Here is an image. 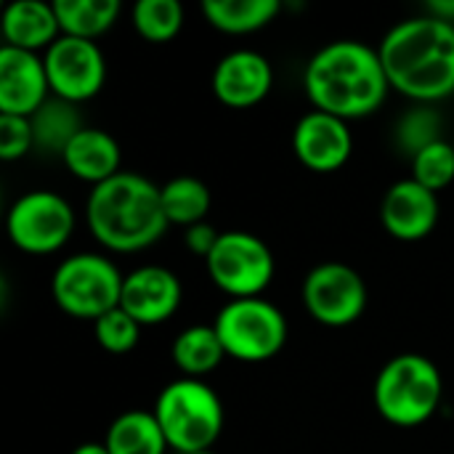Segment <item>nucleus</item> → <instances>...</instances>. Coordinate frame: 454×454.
<instances>
[{
	"instance_id": "f257e3e1",
	"label": "nucleus",
	"mask_w": 454,
	"mask_h": 454,
	"mask_svg": "<svg viewBox=\"0 0 454 454\" xmlns=\"http://www.w3.org/2000/svg\"><path fill=\"white\" fill-rule=\"evenodd\" d=\"M391 90L415 104H434L454 93V24L431 13L391 27L378 45Z\"/></svg>"
},
{
	"instance_id": "f03ea898",
	"label": "nucleus",
	"mask_w": 454,
	"mask_h": 454,
	"mask_svg": "<svg viewBox=\"0 0 454 454\" xmlns=\"http://www.w3.org/2000/svg\"><path fill=\"white\" fill-rule=\"evenodd\" d=\"M303 85L314 109L346 122L375 114L391 90L378 48L359 40L322 45L306 64Z\"/></svg>"
},
{
	"instance_id": "7ed1b4c3",
	"label": "nucleus",
	"mask_w": 454,
	"mask_h": 454,
	"mask_svg": "<svg viewBox=\"0 0 454 454\" xmlns=\"http://www.w3.org/2000/svg\"><path fill=\"white\" fill-rule=\"evenodd\" d=\"M85 221L93 239L114 253L152 247L170 226L162 210L160 186L130 170L93 186L85 205Z\"/></svg>"
},
{
	"instance_id": "20e7f679",
	"label": "nucleus",
	"mask_w": 454,
	"mask_h": 454,
	"mask_svg": "<svg viewBox=\"0 0 454 454\" xmlns=\"http://www.w3.org/2000/svg\"><path fill=\"white\" fill-rule=\"evenodd\" d=\"M442 399V372L423 354H399L388 359L372 388L375 410L396 428H418L428 423L436 415Z\"/></svg>"
},
{
	"instance_id": "39448f33",
	"label": "nucleus",
	"mask_w": 454,
	"mask_h": 454,
	"mask_svg": "<svg viewBox=\"0 0 454 454\" xmlns=\"http://www.w3.org/2000/svg\"><path fill=\"white\" fill-rule=\"evenodd\" d=\"M152 412L168 439V447L178 454L213 450L223 431V404L218 394L194 378L168 383Z\"/></svg>"
},
{
	"instance_id": "423d86ee",
	"label": "nucleus",
	"mask_w": 454,
	"mask_h": 454,
	"mask_svg": "<svg viewBox=\"0 0 454 454\" xmlns=\"http://www.w3.org/2000/svg\"><path fill=\"white\" fill-rule=\"evenodd\" d=\"M125 277L98 253H74L64 258L51 279L53 303L74 319H101L120 306Z\"/></svg>"
},
{
	"instance_id": "0eeeda50",
	"label": "nucleus",
	"mask_w": 454,
	"mask_h": 454,
	"mask_svg": "<svg viewBox=\"0 0 454 454\" xmlns=\"http://www.w3.org/2000/svg\"><path fill=\"white\" fill-rule=\"evenodd\" d=\"M226 356L237 362H266L282 351L287 343L285 314L263 298H237L229 301L213 322Z\"/></svg>"
},
{
	"instance_id": "6e6552de",
	"label": "nucleus",
	"mask_w": 454,
	"mask_h": 454,
	"mask_svg": "<svg viewBox=\"0 0 454 454\" xmlns=\"http://www.w3.org/2000/svg\"><path fill=\"white\" fill-rule=\"evenodd\" d=\"M205 266L213 285L231 295V301L261 298L277 271L269 245L250 231H221Z\"/></svg>"
},
{
	"instance_id": "1a4fd4ad",
	"label": "nucleus",
	"mask_w": 454,
	"mask_h": 454,
	"mask_svg": "<svg viewBox=\"0 0 454 454\" xmlns=\"http://www.w3.org/2000/svg\"><path fill=\"white\" fill-rule=\"evenodd\" d=\"M5 231L13 247L29 255H48L61 250L74 231L72 205L48 189L21 194L5 218Z\"/></svg>"
},
{
	"instance_id": "9d476101",
	"label": "nucleus",
	"mask_w": 454,
	"mask_h": 454,
	"mask_svg": "<svg viewBox=\"0 0 454 454\" xmlns=\"http://www.w3.org/2000/svg\"><path fill=\"white\" fill-rule=\"evenodd\" d=\"M303 306L325 327H348L367 309L364 277L348 263H319L303 279Z\"/></svg>"
},
{
	"instance_id": "9b49d317",
	"label": "nucleus",
	"mask_w": 454,
	"mask_h": 454,
	"mask_svg": "<svg viewBox=\"0 0 454 454\" xmlns=\"http://www.w3.org/2000/svg\"><path fill=\"white\" fill-rule=\"evenodd\" d=\"M51 96L82 104L93 98L106 82V59L96 40H80L61 35L43 53Z\"/></svg>"
},
{
	"instance_id": "f8f14e48",
	"label": "nucleus",
	"mask_w": 454,
	"mask_h": 454,
	"mask_svg": "<svg viewBox=\"0 0 454 454\" xmlns=\"http://www.w3.org/2000/svg\"><path fill=\"white\" fill-rule=\"evenodd\" d=\"M293 152L303 168L314 173H335L348 162L354 152V136L346 120L311 109L295 122Z\"/></svg>"
},
{
	"instance_id": "ddd939ff",
	"label": "nucleus",
	"mask_w": 454,
	"mask_h": 454,
	"mask_svg": "<svg viewBox=\"0 0 454 454\" xmlns=\"http://www.w3.org/2000/svg\"><path fill=\"white\" fill-rule=\"evenodd\" d=\"M184 298L181 279L165 266H138L122 282L120 309L128 311L141 327L168 322Z\"/></svg>"
},
{
	"instance_id": "4468645a",
	"label": "nucleus",
	"mask_w": 454,
	"mask_h": 454,
	"mask_svg": "<svg viewBox=\"0 0 454 454\" xmlns=\"http://www.w3.org/2000/svg\"><path fill=\"white\" fill-rule=\"evenodd\" d=\"M274 85L271 61L250 48L226 53L213 69V93L229 109H250L261 104Z\"/></svg>"
},
{
	"instance_id": "2eb2a0df",
	"label": "nucleus",
	"mask_w": 454,
	"mask_h": 454,
	"mask_svg": "<svg viewBox=\"0 0 454 454\" xmlns=\"http://www.w3.org/2000/svg\"><path fill=\"white\" fill-rule=\"evenodd\" d=\"M51 98L45 64L37 53L0 48V114L32 117Z\"/></svg>"
},
{
	"instance_id": "dca6fc26",
	"label": "nucleus",
	"mask_w": 454,
	"mask_h": 454,
	"mask_svg": "<svg viewBox=\"0 0 454 454\" xmlns=\"http://www.w3.org/2000/svg\"><path fill=\"white\" fill-rule=\"evenodd\" d=\"M380 221L399 242H420L439 223V197L415 178L396 181L380 202Z\"/></svg>"
},
{
	"instance_id": "f3484780",
	"label": "nucleus",
	"mask_w": 454,
	"mask_h": 454,
	"mask_svg": "<svg viewBox=\"0 0 454 454\" xmlns=\"http://www.w3.org/2000/svg\"><path fill=\"white\" fill-rule=\"evenodd\" d=\"M3 37L5 45L27 51V53H45L59 37V16L53 3L43 0H13L3 11Z\"/></svg>"
},
{
	"instance_id": "a211bd4d",
	"label": "nucleus",
	"mask_w": 454,
	"mask_h": 454,
	"mask_svg": "<svg viewBox=\"0 0 454 454\" xmlns=\"http://www.w3.org/2000/svg\"><path fill=\"white\" fill-rule=\"evenodd\" d=\"M61 160L74 178H80L90 186H98V184L114 178L117 173H122L120 170V162H122L120 144L106 130L90 128V125H85L72 138V144L67 146Z\"/></svg>"
},
{
	"instance_id": "6ab92c4d",
	"label": "nucleus",
	"mask_w": 454,
	"mask_h": 454,
	"mask_svg": "<svg viewBox=\"0 0 454 454\" xmlns=\"http://www.w3.org/2000/svg\"><path fill=\"white\" fill-rule=\"evenodd\" d=\"M29 125H32L35 149L48 154V157H64V152L72 144V138L85 128L77 104L56 98V96H51L29 117Z\"/></svg>"
},
{
	"instance_id": "aec40b11",
	"label": "nucleus",
	"mask_w": 454,
	"mask_h": 454,
	"mask_svg": "<svg viewBox=\"0 0 454 454\" xmlns=\"http://www.w3.org/2000/svg\"><path fill=\"white\" fill-rule=\"evenodd\" d=\"M170 354L176 367L184 372V378H194V380H202L205 375L218 370L221 362L226 359V348L213 325H192L184 333H178Z\"/></svg>"
},
{
	"instance_id": "412c9836",
	"label": "nucleus",
	"mask_w": 454,
	"mask_h": 454,
	"mask_svg": "<svg viewBox=\"0 0 454 454\" xmlns=\"http://www.w3.org/2000/svg\"><path fill=\"white\" fill-rule=\"evenodd\" d=\"M104 444L109 454H165L170 450L154 412L146 410H130L114 418Z\"/></svg>"
},
{
	"instance_id": "4be33fe9",
	"label": "nucleus",
	"mask_w": 454,
	"mask_h": 454,
	"mask_svg": "<svg viewBox=\"0 0 454 454\" xmlns=\"http://www.w3.org/2000/svg\"><path fill=\"white\" fill-rule=\"evenodd\" d=\"M202 13L218 32L250 35L277 19L279 0H205Z\"/></svg>"
},
{
	"instance_id": "5701e85b",
	"label": "nucleus",
	"mask_w": 454,
	"mask_h": 454,
	"mask_svg": "<svg viewBox=\"0 0 454 454\" xmlns=\"http://www.w3.org/2000/svg\"><path fill=\"white\" fill-rule=\"evenodd\" d=\"M61 35L96 40L109 32L122 11L120 0H56L53 3Z\"/></svg>"
},
{
	"instance_id": "b1692460",
	"label": "nucleus",
	"mask_w": 454,
	"mask_h": 454,
	"mask_svg": "<svg viewBox=\"0 0 454 454\" xmlns=\"http://www.w3.org/2000/svg\"><path fill=\"white\" fill-rule=\"evenodd\" d=\"M160 194H162V210H165L168 223H176L184 229L202 223L213 205V194L207 184L194 176L170 178L165 186H160Z\"/></svg>"
},
{
	"instance_id": "393cba45",
	"label": "nucleus",
	"mask_w": 454,
	"mask_h": 454,
	"mask_svg": "<svg viewBox=\"0 0 454 454\" xmlns=\"http://www.w3.org/2000/svg\"><path fill=\"white\" fill-rule=\"evenodd\" d=\"M130 16L136 32L149 43H170L184 27V5L178 0H138Z\"/></svg>"
},
{
	"instance_id": "a878e982",
	"label": "nucleus",
	"mask_w": 454,
	"mask_h": 454,
	"mask_svg": "<svg viewBox=\"0 0 454 454\" xmlns=\"http://www.w3.org/2000/svg\"><path fill=\"white\" fill-rule=\"evenodd\" d=\"M394 138H396V146L410 157L420 154L423 149H428L436 141H444L439 112L431 104H415L412 109H407L399 117Z\"/></svg>"
},
{
	"instance_id": "bb28decb",
	"label": "nucleus",
	"mask_w": 454,
	"mask_h": 454,
	"mask_svg": "<svg viewBox=\"0 0 454 454\" xmlns=\"http://www.w3.org/2000/svg\"><path fill=\"white\" fill-rule=\"evenodd\" d=\"M412 178L431 192H442L454 181L452 141H436L412 157Z\"/></svg>"
},
{
	"instance_id": "cd10ccee",
	"label": "nucleus",
	"mask_w": 454,
	"mask_h": 454,
	"mask_svg": "<svg viewBox=\"0 0 454 454\" xmlns=\"http://www.w3.org/2000/svg\"><path fill=\"white\" fill-rule=\"evenodd\" d=\"M93 335H96V343L109 351V354H128L138 346V338H141V325L128 314L122 311L120 306L112 309L109 314H104L101 319L93 322Z\"/></svg>"
},
{
	"instance_id": "c85d7f7f",
	"label": "nucleus",
	"mask_w": 454,
	"mask_h": 454,
	"mask_svg": "<svg viewBox=\"0 0 454 454\" xmlns=\"http://www.w3.org/2000/svg\"><path fill=\"white\" fill-rule=\"evenodd\" d=\"M35 149L29 117L0 114V160L13 162Z\"/></svg>"
},
{
	"instance_id": "c756f323",
	"label": "nucleus",
	"mask_w": 454,
	"mask_h": 454,
	"mask_svg": "<svg viewBox=\"0 0 454 454\" xmlns=\"http://www.w3.org/2000/svg\"><path fill=\"white\" fill-rule=\"evenodd\" d=\"M218 237H221V231H218L215 226H210L207 221H202V223L189 226V229L184 231V245H186V250H192L194 255H200V258L205 261V258L213 253Z\"/></svg>"
},
{
	"instance_id": "7c9ffc66",
	"label": "nucleus",
	"mask_w": 454,
	"mask_h": 454,
	"mask_svg": "<svg viewBox=\"0 0 454 454\" xmlns=\"http://www.w3.org/2000/svg\"><path fill=\"white\" fill-rule=\"evenodd\" d=\"M426 13H431V16H436V19H442V21L454 24V0H434V3L426 5Z\"/></svg>"
},
{
	"instance_id": "2f4dec72",
	"label": "nucleus",
	"mask_w": 454,
	"mask_h": 454,
	"mask_svg": "<svg viewBox=\"0 0 454 454\" xmlns=\"http://www.w3.org/2000/svg\"><path fill=\"white\" fill-rule=\"evenodd\" d=\"M72 454H109V450H106V444L101 442H85V444H80V447H74V452Z\"/></svg>"
},
{
	"instance_id": "473e14b6",
	"label": "nucleus",
	"mask_w": 454,
	"mask_h": 454,
	"mask_svg": "<svg viewBox=\"0 0 454 454\" xmlns=\"http://www.w3.org/2000/svg\"><path fill=\"white\" fill-rule=\"evenodd\" d=\"M197 454H215L213 450H207V452H197Z\"/></svg>"
},
{
	"instance_id": "72a5a7b5",
	"label": "nucleus",
	"mask_w": 454,
	"mask_h": 454,
	"mask_svg": "<svg viewBox=\"0 0 454 454\" xmlns=\"http://www.w3.org/2000/svg\"><path fill=\"white\" fill-rule=\"evenodd\" d=\"M452 146H454V141H452Z\"/></svg>"
}]
</instances>
